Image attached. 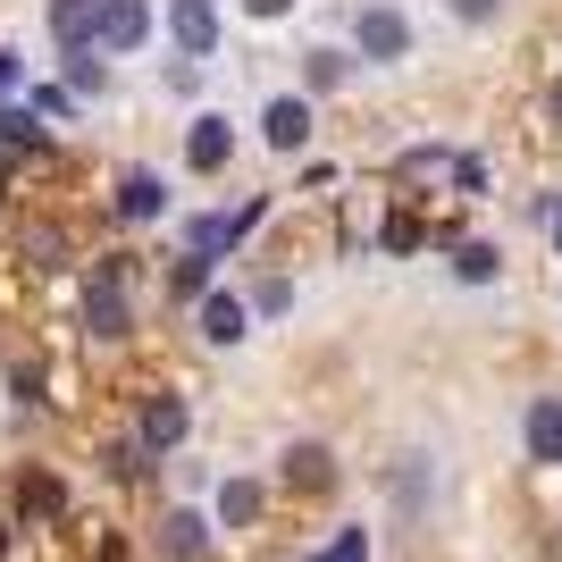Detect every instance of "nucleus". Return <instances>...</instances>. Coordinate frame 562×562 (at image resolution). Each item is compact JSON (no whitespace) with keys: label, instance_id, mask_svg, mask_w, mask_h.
Segmentation results:
<instances>
[{"label":"nucleus","instance_id":"obj_1","mask_svg":"<svg viewBox=\"0 0 562 562\" xmlns=\"http://www.w3.org/2000/svg\"><path fill=\"white\" fill-rule=\"evenodd\" d=\"M85 328L93 336L135 328V311H126V260H93V269H85Z\"/></svg>","mask_w":562,"mask_h":562},{"label":"nucleus","instance_id":"obj_2","mask_svg":"<svg viewBox=\"0 0 562 562\" xmlns=\"http://www.w3.org/2000/svg\"><path fill=\"white\" fill-rule=\"evenodd\" d=\"M93 43L117 50V59L143 50V43H151V0H101V9H93Z\"/></svg>","mask_w":562,"mask_h":562},{"label":"nucleus","instance_id":"obj_3","mask_svg":"<svg viewBox=\"0 0 562 562\" xmlns=\"http://www.w3.org/2000/svg\"><path fill=\"white\" fill-rule=\"evenodd\" d=\"M186 428H193V412L177 395H143V412H135V453H177L186 446Z\"/></svg>","mask_w":562,"mask_h":562},{"label":"nucleus","instance_id":"obj_4","mask_svg":"<svg viewBox=\"0 0 562 562\" xmlns=\"http://www.w3.org/2000/svg\"><path fill=\"white\" fill-rule=\"evenodd\" d=\"M352 34H361V59H403V50H412V25H403V9H386V0H370V9L352 18Z\"/></svg>","mask_w":562,"mask_h":562},{"label":"nucleus","instance_id":"obj_5","mask_svg":"<svg viewBox=\"0 0 562 562\" xmlns=\"http://www.w3.org/2000/svg\"><path fill=\"white\" fill-rule=\"evenodd\" d=\"M260 135H269V151H303V143H311V101L278 93L269 110H260Z\"/></svg>","mask_w":562,"mask_h":562},{"label":"nucleus","instance_id":"obj_6","mask_svg":"<svg viewBox=\"0 0 562 562\" xmlns=\"http://www.w3.org/2000/svg\"><path fill=\"white\" fill-rule=\"evenodd\" d=\"M168 34H177V50L211 59V50H218V9H211V0H177V9H168Z\"/></svg>","mask_w":562,"mask_h":562},{"label":"nucleus","instance_id":"obj_7","mask_svg":"<svg viewBox=\"0 0 562 562\" xmlns=\"http://www.w3.org/2000/svg\"><path fill=\"white\" fill-rule=\"evenodd\" d=\"M227 151H235L227 117H211V110H202V117H193V126H186V160L202 168V177H218V168H227Z\"/></svg>","mask_w":562,"mask_h":562},{"label":"nucleus","instance_id":"obj_8","mask_svg":"<svg viewBox=\"0 0 562 562\" xmlns=\"http://www.w3.org/2000/svg\"><path fill=\"white\" fill-rule=\"evenodd\" d=\"M117 211H126V218H160L168 211V186L151 177V168H126V177H117Z\"/></svg>","mask_w":562,"mask_h":562},{"label":"nucleus","instance_id":"obj_9","mask_svg":"<svg viewBox=\"0 0 562 562\" xmlns=\"http://www.w3.org/2000/svg\"><path fill=\"white\" fill-rule=\"evenodd\" d=\"M202 546H211V520H202V513H168L160 520V554L168 562H193Z\"/></svg>","mask_w":562,"mask_h":562},{"label":"nucleus","instance_id":"obj_10","mask_svg":"<svg viewBox=\"0 0 562 562\" xmlns=\"http://www.w3.org/2000/svg\"><path fill=\"white\" fill-rule=\"evenodd\" d=\"M285 487H303V495L336 487V462H328V446H294V453H285Z\"/></svg>","mask_w":562,"mask_h":562},{"label":"nucleus","instance_id":"obj_11","mask_svg":"<svg viewBox=\"0 0 562 562\" xmlns=\"http://www.w3.org/2000/svg\"><path fill=\"white\" fill-rule=\"evenodd\" d=\"M93 9H101V0H50V34H59V50L93 43Z\"/></svg>","mask_w":562,"mask_h":562},{"label":"nucleus","instance_id":"obj_12","mask_svg":"<svg viewBox=\"0 0 562 562\" xmlns=\"http://www.w3.org/2000/svg\"><path fill=\"white\" fill-rule=\"evenodd\" d=\"M529 453H538V462H562V403L554 395L529 403Z\"/></svg>","mask_w":562,"mask_h":562},{"label":"nucleus","instance_id":"obj_13","mask_svg":"<svg viewBox=\"0 0 562 562\" xmlns=\"http://www.w3.org/2000/svg\"><path fill=\"white\" fill-rule=\"evenodd\" d=\"M18 513H25V520H59V513H68V495H59V479H43V470H25V479H18Z\"/></svg>","mask_w":562,"mask_h":562},{"label":"nucleus","instance_id":"obj_14","mask_svg":"<svg viewBox=\"0 0 562 562\" xmlns=\"http://www.w3.org/2000/svg\"><path fill=\"white\" fill-rule=\"evenodd\" d=\"M202 336L211 345H244V303L235 294H202Z\"/></svg>","mask_w":562,"mask_h":562},{"label":"nucleus","instance_id":"obj_15","mask_svg":"<svg viewBox=\"0 0 562 562\" xmlns=\"http://www.w3.org/2000/svg\"><path fill=\"white\" fill-rule=\"evenodd\" d=\"M218 520H227V529H252L260 520V479H227V487H218Z\"/></svg>","mask_w":562,"mask_h":562},{"label":"nucleus","instance_id":"obj_16","mask_svg":"<svg viewBox=\"0 0 562 562\" xmlns=\"http://www.w3.org/2000/svg\"><path fill=\"white\" fill-rule=\"evenodd\" d=\"M18 244H25V260H34V269H59V260H68V235H59V227H43V218H34V227H25Z\"/></svg>","mask_w":562,"mask_h":562},{"label":"nucleus","instance_id":"obj_17","mask_svg":"<svg viewBox=\"0 0 562 562\" xmlns=\"http://www.w3.org/2000/svg\"><path fill=\"white\" fill-rule=\"evenodd\" d=\"M453 269H462L470 285H487V278H495V244H462V252H453Z\"/></svg>","mask_w":562,"mask_h":562},{"label":"nucleus","instance_id":"obj_18","mask_svg":"<svg viewBox=\"0 0 562 562\" xmlns=\"http://www.w3.org/2000/svg\"><path fill=\"white\" fill-rule=\"evenodd\" d=\"M303 85H311V93H328V85H345V59H336V50H311Z\"/></svg>","mask_w":562,"mask_h":562},{"label":"nucleus","instance_id":"obj_19","mask_svg":"<svg viewBox=\"0 0 562 562\" xmlns=\"http://www.w3.org/2000/svg\"><path fill=\"white\" fill-rule=\"evenodd\" d=\"M0 135H9V143H43V117H34V110H0Z\"/></svg>","mask_w":562,"mask_h":562},{"label":"nucleus","instance_id":"obj_20","mask_svg":"<svg viewBox=\"0 0 562 562\" xmlns=\"http://www.w3.org/2000/svg\"><path fill=\"white\" fill-rule=\"evenodd\" d=\"M68 76L85 85V93H101V59H93V50H68Z\"/></svg>","mask_w":562,"mask_h":562},{"label":"nucleus","instance_id":"obj_21","mask_svg":"<svg viewBox=\"0 0 562 562\" xmlns=\"http://www.w3.org/2000/svg\"><path fill=\"white\" fill-rule=\"evenodd\" d=\"M76 101H68V85H43V93H34V117H68Z\"/></svg>","mask_w":562,"mask_h":562},{"label":"nucleus","instance_id":"obj_22","mask_svg":"<svg viewBox=\"0 0 562 562\" xmlns=\"http://www.w3.org/2000/svg\"><path fill=\"white\" fill-rule=\"evenodd\" d=\"M9 386H18V395L34 403V395H43V361H18V370H9Z\"/></svg>","mask_w":562,"mask_h":562},{"label":"nucleus","instance_id":"obj_23","mask_svg":"<svg viewBox=\"0 0 562 562\" xmlns=\"http://www.w3.org/2000/svg\"><path fill=\"white\" fill-rule=\"evenodd\" d=\"M453 18H470V25H479V18H495V0H453Z\"/></svg>","mask_w":562,"mask_h":562},{"label":"nucleus","instance_id":"obj_24","mask_svg":"<svg viewBox=\"0 0 562 562\" xmlns=\"http://www.w3.org/2000/svg\"><path fill=\"white\" fill-rule=\"evenodd\" d=\"M244 9H252V18H285V9H294V0H244Z\"/></svg>","mask_w":562,"mask_h":562},{"label":"nucleus","instance_id":"obj_25","mask_svg":"<svg viewBox=\"0 0 562 562\" xmlns=\"http://www.w3.org/2000/svg\"><path fill=\"white\" fill-rule=\"evenodd\" d=\"M9 85H18V50H0V93H9Z\"/></svg>","mask_w":562,"mask_h":562},{"label":"nucleus","instance_id":"obj_26","mask_svg":"<svg viewBox=\"0 0 562 562\" xmlns=\"http://www.w3.org/2000/svg\"><path fill=\"white\" fill-rule=\"evenodd\" d=\"M546 227H554V252H562V211H554V218H546Z\"/></svg>","mask_w":562,"mask_h":562},{"label":"nucleus","instance_id":"obj_27","mask_svg":"<svg viewBox=\"0 0 562 562\" xmlns=\"http://www.w3.org/2000/svg\"><path fill=\"white\" fill-rule=\"evenodd\" d=\"M0 554H9V520H0Z\"/></svg>","mask_w":562,"mask_h":562}]
</instances>
